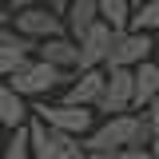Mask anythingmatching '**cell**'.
<instances>
[{
  "label": "cell",
  "mask_w": 159,
  "mask_h": 159,
  "mask_svg": "<svg viewBox=\"0 0 159 159\" xmlns=\"http://www.w3.org/2000/svg\"><path fill=\"white\" fill-rule=\"evenodd\" d=\"M4 159H36V155H32L28 127H16V131H12V139H4Z\"/></svg>",
  "instance_id": "cell-16"
},
{
  "label": "cell",
  "mask_w": 159,
  "mask_h": 159,
  "mask_svg": "<svg viewBox=\"0 0 159 159\" xmlns=\"http://www.w3.org/2000/svg\"><path fill=\"white\" fill-rule=\"evenodd\" d=\"M155 52H159V48H155ZM155 64H159V60H155Z\"/></svg>",
  "instance_id": "cell-24"
},
{
  "label": "cell",
  "mask_w": 159,
  "mask_h": 159,
  "mask_svg": "<svg viewBox=\"0 0 159 159\" xmlns=\"http://www.w3.org/2000/svg\"><path fill=\"white\" fill-rule=\"evenodd\" d=\"M135 4H143V0H135Z\"/></svg>",
  "instance_id": "cell-23"
},
{
  "label": "cell",
  "mask_w": 159,
  "mask_h": 159,
  "mask_svg": "<svg viewBox=\"0 0 159 159\" xmlns=\"http://www.w3.org/2000/svg\"><path fill=\"white\" fill-rule=\"evenodd\" d=\"M32 116L44 119L48 127H56V131H68V135L84 139L92 127H96V107H80V103H36L32 107Z\"/></svg>",
  "instance_id": "cell-4"
},
{
  "label": "cell",
  "mask_w": 159,
  "mask_h": 159,
  "mask_svg": "<svg viewBox=\"0 0 159 159\" xmlns=\"http://www.w3.org/2000/svg\"><path fill=\"white\" fill-rule=\"evenodd\" d=\"M12 28H16L20 36H32L40 44V40L48 36H64L68 28H64V16H56L48 4H36V8H24V12H12V20H8Z\"/></svg>",
  "instance_id": "cell-7"
},
{
  "label": "cell",
  "mask_w": 159,
  "mask_h": 159,
  "mask_svg": "<svg viewBox=\"0 0 159 159\" xmlns=\"http://www.w3.org/2000/svg\"><path fill=\"white\" fill-rule=\"evenodd\" d=\"M0 159H4V139H0Z\"/></svg>",
  "instance_id": "cell-22"
},
{
  "label": "cell",
  "mask_w": 159,
  "mask_h": 159,
  "mask_svg": "<svg viewBox=\"0 0 159 159\" xmlns=\"http://www.w3.org/2000/svg\"><path fill=\"white\" fill-rule=\"evenodd\" d=\"M4 28H8V24H0V40H4Z\"/></svg>",
  "instance_id": "cell-21"
},
{
  "label": "cell",
  "mask_w": 159,
  "mask_h": 159,
  "mask_svg": "<svg viewBox=\"0 0 159 159\" xmlns=\"http://www.w3.org/2000/svg\"><path fill=\"white\" fill-rule=\"evenodd\" d=\"M99 8V20H107L116 32H123L131 24V12H135V0H96Z\"/></svg>",
  "instance_id": "cell-14"
},
{
  "label": "cell",
  "mask_w": 159,
  "mask_h": 159,
  "mask_svg": "<svg viewBox=\"0 0 159 159\" xmlns=\"http://www.w3.org/2000/svg\"><path fill=\"white\" fill-rule=\"evenodd\" d=\"M96 111L103 116L135 111V68H107V84L96 99Z\"/></svg>",
  "instance_id": "cell-5"
},
{
  "label": "cell",
  "mask_w": 159,
  "mask_h": 159,
  "mask_svg": "<svg viewBox=\"0 0 159 159\" xmlns=\"http://www.w3.org/2000/svg\"><path fill=\"white\" fill-rule=\"evenodd\" d=\"M4 4H8V12H24V8H36L44 0H4Z\"/></svg>",
  "instance_id": "cell-19"
},
{
  "label": "cell",
  "mask_w": 159,
  "mask_h": 159,
  "mask_svg": "<svg viewBox=\"0 0 159 159\" xmlns=\"http://www.w3.org/2000/svg\"><path fill=\"white\" fill-rule=\"evenodd\" d=\"M111 40H116V28H111L107 20H96V24L76 40L80 44V72H84V68H103V64H107V52H111Z\"/></svg>",
  "instance_id": "cell-8"
},
{
  "label": "cell",
  "mask_w": 159,
  "mask_h": 159,
  "mask_svg": "<svg viewBox=\"0 0 159 159\" xmlns=\"http://www.w3.org/2000/svg\"><path fill=\"white\" fill-rule=\"evenodd\" d=\"M155 99H159V64L155 60H143L135 68V111H143Z\"/></svg>",
  "instance_id": "cell-12"
},
{
  "label": "cell",
  "mask_w": 159,
  "mask_h": 159,
  "mask_svg": "<svg viewBox=\"0 0 159 159\" xmlns=\"http://www.w3.org/2000/svg\"><path fill=\"white\" fill-rule=\"evenodd\" d=\"M92 159H155V151L151 147H116V151H103Z\"/></svg>",
  "instance_id": "cell-17"
},
{
  "label": "cell",
  "mask_w": 159,
  "mask_h": 159,
  "mask_svg": "<svg viewBox=\"0 0 159 159\" xmlns=\"http://www.w3.org/2000/svg\"><path fill=\"white\" fill-rule=\"evenodd\" d=\"M107 84V68H84L72 76V84L64 88V103H80V107H96L99 92Z\"/></svg>",
  "instance_id": "cell-9"
},
{
  "label": "cell",
  "mask_w": 159,
  "mask_h": 159,
  "mask_svg": "<svg viewBox=\"0 0 159 159\" xmlns=\"http://www.w3.org/2000/svg\"><path fill=\"white\" fill-rule=\"evenodd\" d=\"M99 20V8H96V0H72L68 4V12H64V28H68V36L80 40L92 24Z\"/></svg>",
  "instance_id": "cell-13"
},
{
  "label": "cell",
  "mask_w": 159,
  "mask_h": 159,
  "mask_svg": "<svg viewBox=\"0 0 159 159\" xmlns=\"http://www.w3.org/2000/svg\"><path fill=\"white\" fill-rule=\"evenodd\" d=\"M127 28H139V32H159V0H143L131 12V24Z\"/></svg>",
  "instance_id": "cell-15"
},
{
  "label": "cell",
  "mask_w": 159,
  "mask_h": 159,
  "mask_svg": "<svg viewBox=\"0 0 159 159\" xmlns=\"http://www.w3.org/2000/svg\"><path fill=\"white\" fill-rule=\"evenodd\" d=\"M72 76H76V72H64V68H56V64H48V60H40V56H28L16 72L8 76V84H12L24 99H40V96H48V92H56L60 84L72 80Z\"/></svg>",
  "instance_id": "cell-2"
},
{
  "label": "cell",
  "mask_w": 159,
  "mask_h": 159,
  "mask_svg": "<svg viewBox=\"0 0 159 159\" xmlns=\"http://www.w3.org/2000/svg\"><path fill=\"white\" fill-rule=\"evenodd\" d=\"M116 147H151V127L143 111H123V116H107L99 127L84 135V151L88 155H103Z\"/></svg>",
  "instance_id": "cell-1"
},
{
  "label": "cell",
  "mask_w": 159,
  "mask_h": 159,
  "mask_svg": "<svg viewBox=\"0 0 159 159\" xmlns=\"http://www.w3.org/2000/svg\"><path fill=\"white\" fill-rule=\"evenodd\" d=\"M36 56L48 60V64H56V68H64V72H80V44L68 32L64 36H48L36 44Z\"/></svg>",
  "instance_id": "cell-10"
},
{
  "label": "cell",
  "mask_w": 159,
  "mask_h": 159,
  "mask_svg": "<svg viewBox=\"0 0 159 159\" xmlns=\"http://www.w3.org/2000/svg\"><path fill=\"white\" fill-rule=\"evenodd\" d=\"M159 44L151 40V32H139V28H123L111 40V52H107V64L103 68H139L143 60H151Z\"/></svg>",
  "instance_id": "cell-6"
},
{
  "label": "cell",
  "mask_w": 159,
  "mask_h": 159,
  "mask_svg": "<svg viewBox=\"0 0 159 159\" xmlns=\"http://www.w3.org/2000/svg\"><path fill=\"white\" fill-rule=\"evenodd\" d=\"M155 159H159V151H155Z\"/></svg>",
  "instance_id": "cell-25"
},
{
  "label": "cell",
  "mask_w": 159,
  "mask_h": 159,
  "mask_svg": "<svg viewBox=\"0 0 159 159\" xmlns=\"http://www.w3.org/2000/svg\"><path fill=\"white\" fill-rule=\"evenodd\" d=\"M28 119H32V107L24 103V96L8 80H0V127L16 131V127H28Z\"/></svg>",
  "instance_id": "cell-11"
},
{
  "label": "cell",
  "mask_w": 159,
  "mask_h": 159,
  "mask_svg": "<svg viewBox=\"0 0 159 159\" xmlns=\"http://www.w3.org/2000/svg\"><path fill=\"white\" fill-rule=\"evenodd\" d=\"M28 139H32V155L36 159H92L84 151V139L48 127L44 119H28Z\"/></svg>",
  "instance_id": "cell-3"
},
{
  "label": "cell",
  "mask_w": 159,
  "mask_h": 159,
  "mask_svg": "<svg viewBox=\"0 0 159 159\" xmlns=\"http://www.w3.org/2000/svg\"><path fill=\"white\" fill-rule=\"evenodd\" d=\"M143 116H147V127H151V151H159V99L143 107Z\"/></svg>",
  "instance_id": "cell-18"
},
{
  "label": "cell",
  "mask_w": 159,
  "mask_h": 159,
  "mask_svg": "<svg viewBox=\"0 0 159 159\" xmlns=\"http://www.w3.org/2000/svg\"><path fill=\"white\" fill-rule=\"evenodd\" d=\"M44 4H48V8H52V12H56V16H64V12H68V4H72V0H44Z\"/></svg>",
  "instance_id": "cell-20"
}]
</instances>
